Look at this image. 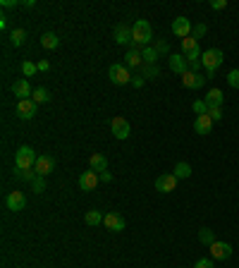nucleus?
<instances>
[{
    "label": "nucleus",
    "instance_id": "obj_30",
    "mask_svg": "<svg viewBox=\"0 0 239 268\" xmlns=\"http://www.w3.org/2000/svg\"><path fill=\"white\" fill-rule=\"evenodd\" d=\"M158 74H160V67L158 65H141V77L144 79H156Z\"/></svg>",
    "mask_w": 239,
    "mask_h": 268
},
{
    "label": "nucleus",
    "instance_id": "obj_7",
    "mask_svg": "<svg viewBox=\"0 0 239 268\" xmlns=\"http://www.w3.org/2000/svg\"><path fill=\"white\" fill-rule=\"evenodd\" d=\"M177 182H180V180H177L172 173H165V175H160L156 180V189L160 192V194H170V192H175L177 189Z\"/></svg>",
    "mask_w": 239,
    "mask_h": 268
},
{
    "label": "nucleus",
    "instance_id": "obj_4",
    "mask_svg": "<svg viewBox=\"0 0 239 268\" xmlns=\"http://www.w3.org/2000/svg\"><path fill=\"white\" fill-rule=\"evenodd\" d=\"M108 77H110L112 84H117V86H125V84H129L134 77L129 74L127 65H119V63H115V65H110V70H108Z\"/></svg>",
    "mask_w": 239,
    "mask_h": 268
},
{
    "label": "nucleus",
    "instance_id": "obj_42",
    "mask_svg": "<svg viewBox=\"0 0 239 268\" xmlns=\"http://www.w3.org/2000/svg\"><path fill=\"white\" fill-rule=\"evenodd\" d=\"M0 5H3L5 10H8V8H17V5H22V3H19V0H3Z\"/></svg>",
    "mask_w": 239,
    "mask_h": 268
},
{
    "label": "nucleus",
    "instance_id": "obj_3",
    "mask_svg": "<svg viewBox=\"0 0 239 268\" xmlns=\"http://www.w3.org/2000/svg\"><path fill=\"white\" fill-rule=\"evenodd\" d=\"M36 160H38V156L34 153L31 146H19L15 151V168H19V170H34Z\"/></svg>",
    "mask_w": 239,
    "mask_h": 268
},
{
    "label": "nucleus",
    "instance_id": "obj_33",
    "mask_svg": "<svg viewBox=\"0 0 239 268\" xmlns=\"http://www.w3.org/2000/svg\"><path fill=\"white\" fill-rule=\"evenodd\" d=\"M192 111L196 113V118H199V115H206V113H208V105H206V101L196 98V101L192 103Z\"/></svg>",
    "mask_w": 239,
    "mask_h": 268
},
{
    "label": "nucleus",
    "instance_id": "obj_40",
    "mask_svg": "<svg viewBox=\"0 0 239 268\" xmlns=\"http://www.w3.org/2000/svg\"><path fill=\"white\" fill-rule=\"evenodd\" d=\"M211 8L213 10H225V8H227V0H213Z\"/></svg>",
    "mask_w": 239,
    "mask_h": 268
},
{
    "label": "nucleus",
    "instance_id": "obj_43",
    "mask_svg": "<svg viewBox=\"0 0 239 268\" xmlns=\"http://www.w3.org/2000/svg\"><path fill=\"white\" fill-rule=\"evenodd\" d=\"M144 82H146V79H144V77L139 74V77H134V79H132V86H137V89H141V86H144Z\"/></svg>",
    "mask_w": 239,
    "mask_h": 268
},
{
    "label": "nucleus",
    "instance_id": "obj_34",
    "mask_svg": "<svg viewBox=\"0 0 239 268\" xmlns=\"http://www.w3.org/2000/svg\"><path fill=\"white\" fill-rule=\"evenodd\" d=\"M225 79H227V84H230L232 89H239V70H230Z\"/></svg>",
    "mask_w": 239,
    "mask_h": 268
},
{
    "label": "nucleus",
    "instance_id": "obj_1",
    "mask_svg": "<svg viewBox=\"0 0 239 268\" xmlns=\"http://www.w3.org/2000/svg\"><path fill=\"white\" fill-rule=\"evenodd\" d=\"M225 63V53L220 48H208L201 53V65L206 67V79H213L215 77V70Z\"/></svg>",
    "mask_w": 239,
    "mask_h": 268
},
{
    "label": "nucleus",
    "instance_id": "obj_35",
    "mask_svg": "<svg viewBox=\"0 0 239 268\" xmlns=\"http://www.w3.org/2000/svg\"><path fill=\"white\" fill-rule=\"evenodd\" d=\"M31 187H34V194H41L43 189H46V177H41V175H36V180L31 182Z\"/></svg>",
    "mask_w": 239,
    "mask_h": 268
},
{
    "label": "nucleus",
    "instance_id": "obj_29",
    "mask_svg": "<svg viewBox=\"0 0 239 268\" xmlns=\"http://www.w3.org/2000/svg\"><path fill=\"white\" fill-rule=\"evenodd\" d=\"M182 50H184V56H189V53L201 50V48H199V41H196V38L189 36V38H184V41H182Z\"/></svg>",
    "mask_w": 239,
    "mask_h": 268
},
{
    "label": "nucleus",
    "instance_id": "obj_47",
    "mask_svg": "<svg viewBox=\"0 0 239 268\" xmlns=\"http://www.w3.org/2000/svg\"><path fill=\"white\" fill-rule=\"evenodd\" d=\"M22 5H24V8H34V5H36V0H24Z\"/></svg>",
    "mask_w": 239,
    "mask_h": 268
},
{
    "label": "nucleus",
    "instance_id": "obj_11",
    "mask_svg": "<svg viewBox=\"0 0 239 268\" xmlns=\"http://www.w3.org/2000/svg\"><path fill=\"white\" fill-rule=\"evenodd\" d=\"M98 182H101V177H98V173L96 170H86V173H82L79 175V187H82L84 192H93L96 187H98Z\"/></svg>",
    "mask_w": 239,
    "mask_h": 268
},
{
    "label": "nucleus",
    "instance_id": "obj_6",
    "mask_svg": "<svg viewBox=\"0 0 239 268\" xmlns=\"http://www.w3.org/2000/svg\"><path fill=\"white\" fill-rule=\"evenodd\" d=\"M12 93L17 96L19 101H27V98H31V96H34V89H31V84H29L27 77H19L17 82L12 84Z\"/></svg>",
    "mask_w": 239,
    "mask_h": 268
},
{
    "label": "nucleus",
    "instance_id": "obj_10",
    "mask_svg": "<svg viewBox=\"0 0 239 268\" xmlns=\"http://www.w3.org/2000/svg\"><path fill=\"white\" fill-rule=\"evenodd\" d=\"M5 206H8L10 211H24V206H27V196H24V192H10L8 196H5Z\"/></svg>",
    "mask_w": 239,
    "mask_h": 268
},
{
    "label": "nucleus",
    "instance_id": "obj_17",
    "mask_svg": "<svg viewBox=\"0 0 239 268\" xmlns=\"http://www.w3.org/2000/svg\"><path fill=\"white\" fill-rule=\"evenodd\" d=\"M182 84L187 89H201L203 84H206V77L199 72H189V70H187V72L182 74Z\"/></svg>",
    "mask_w": 239,
    "mask_h": 268
},
{
    "label": "nucleus",
    "instance_id": "obj_45",
    "mask_svg": "<svg viewBox=\"0 0 239 268\" xmlns=\"http://www.w3.org/2000/svg\"><path fill=\"white\" fill-rule=\"evenodd\" d=\"M98 177H101V182H112V173H98Z\"/></svg>",
    "mask_w": 239,
    "mask_h": 268
},
{
    "label": "nucleus",
    "instance_id": "obj_8",
    "mask_svg": "<svg viewBox=\"0 0 239 268\" xmlns=\"http://www.w3.org/2000/svg\"><path fill=\"white\" fill-rule=\"evenodd\" d=\"M208 251H211V259H218V261H225L232 256V244H227V242H213L211 247H208Z\"/></svg>",
    "mask_w": 239,
    "mask_h": 268
},
{
    "label": "nucleus",
    "instance_id": "obj_44",
    "mask_svg": "<svg viewBox=\"0 0 239 268\" xmlns=\"http://www.w3.org/2000/svg\"><path fill=\"white\" fill-rule=\"evenodd\" d=\"M36 65H38V72H48V70H50V63H48V60H41Z\"/></svg>",
    "mask_w": 239,
    "mask_h": 268
},
{
    "label": "nucleus",
    "instance_id": "obj_41",
    "mask_svg": "<svg viewBox=\"0 0 239 268\" xmlns=\"http://www.w3.org/2000/svg\"><path fill=\"white\" fill-rule=\"evenodd\" d=\"M187 65H189V72H199V70H201V60H192V63H187Z\"/></svg>",
    "mask_w": 239,
    "mask_h": 268
},
{
    "label": "nucleus",
    "instance_id": "obj_18",
    "mask_svg": "<svg viewBox=\"0 0 239 268\" xmlns=\"http://www.w3.org/2000/svg\"><path fill=\"white\" fill-rule=\"evenodd\" d=\"M194 130H196V134H201V137L211 134V132H213V120H211V115H208V113H206V115H199V118L194 120Z\"/></svg>",
    "mask_w": 239,
    "mask_h": 268
},
{
    "label": "nucleus",
    "instance_id": "obj_16",
    "mask_svg": "<svg viewBox=\"0 0 239 268\" xmlns=\"http://www.w3.org/2000/svg\"><path fill=\"white\" fill-rule=\"evenodd\" d=\"M167 67H170L175 74H184L189 65H187V58L184 56H180V53H170V56H167Z\"/></svg>",
    "mask_w": 239,
    "mask_h": 268
},
{
    "label": "nucleus",
    "instance_id": "obj_27",
    "mask_svg": "<svg viewBox=\"0 0 239 268\" xmlns=\"http://www.w3.org/2000/svg\"><path fill=\"white\" fill-rule=\"evenodd\" d=\"M12 173H15V177L22 180V182H34V180H36V170H19V168H15Z\"/></svg>",
    "mask_w": 239,
    "mask_h": 268
},
{
    "label": "nucleus",
    "instance_id": "obj_39",
    "mask_svg": "<svg viewBox=\"0 0 239 268\" xmlns=\"http://www.w3.org/2000/svg\"><path fill=\"white\" fill-rule=\"evenodd\" d=\"M194 268H213V259H199L194 263Z\"/></svg>",
    "mask_w": 239,
    "mask_h": 268
},
{
    "label": "nucleus",
    "instance_id": "obj_5",
    "mask_svg": "<svg viewBox=\"0 0 239 268\" xmlns=\"http://www.w3.org/2000/svg\"><path fill=\"white\" fill-rule=\"evenodd\" d=\"M192 31H194L192 19H187V17H175V22H172V34H175V36H180V38L184 41V38L192 36Z\"/></svg>",
    "mask_w": 239,
    "mask_h": 268
},
{
    "label": "nucleus",
    "instance_id": "obj_28",
    "mask_svg": "<svg viewBox=\"0 0 239 268\" xmlns=\"http://www.w3.org/2000/svg\"><path fill=\"white\" fill-rule=\"evenodd\" d=\"M199 242L206 244V247H211L213 242H215V235H213L211 228H201V230H199Z\"/></svg>",
    "mask_w": 239,
    "mask_h": 268
},
{
    "label": "nucleus",
    "instance_id": "obj_25",
    "mask_svg": "<svg viewBox=\"0 0 239 268\" xmlns=\"http://www.w3.org/2000/svg\"><path fill=\"white\" fill-rule=\"evenodd\" d=\"M10 41H12L15 48H19L27 41V31H24V29H12V31H10Z\"/></svg>",
    "mask_w": 239,
    "mask_h": 268
},
{
    "label": "nucleus",
    "instance_id": "obj_23",
    "mask_svg": "<svg viewBox=\"0 0 239 268\" xmlns=\"http://www.w3.org/2000/svg\"><path fill=\"white\" fill-rule=\"evenodd\" d=\"M172 175H175L177 180H187V177H192V166L184 163V160H180L175 166V170H172Z\"/></svg>",
    "mask_w": 239,
    "mask_h": 268
},
{
    "label": "nucleus",
    "instance_id": "obj_20",
    "mask_svg": "<svg viewBox=\"0 0 239 268\" xmlns=\"http://www.w3.org/2000/svg\"><path fill=\"white\" fill-rule=\"evenodd\" d=\"M115 41L122 43V46H132V43H134V41H132V29H129V24H119V27L115 29Z\"/></svg>",
    "mask_w": 239,
    "mask_h": 268
},
{
    "label": "nucleus",
    "instance_id": "obj_31",
    "mask_svg": "<svg viewBox=\"0 0 239 268\" xmlns=\"http://www.w3.org/2000/svg\"><path fill=\"white\" fill-rule=\"evenodd\" d=\"M34 103H48L50 101V93H48V89H43V86H38V89H34Z\"/></svg>",
    "mask_w": 239,
    "mask_h": 268
},
{
    "label": "nucleus",
    "instance_id": "obj_37",
    "mask_svg": "<svg viewBox=\"0 0 239 268\" xmlns=\"http://www.w3.org/2000/svg\"><path fill=\"white\" fill-rule=\"evenodd\" d=\"M208 115H211L213 122H218V120H222V118H225V115H222V108H208Z\"/></svg>",
    "mask_w": 239,
    "mask_h": 268
},
{
    "label": "nucleus",
    "instance_id": "obj_14",
    "mask_svg": "<svg viewBox=\"0 0 239 268\" xmlns=\"http://www.w3.org/2000/svg\"><path fill=\"white\" fill-rule=\"evenodd\" d=\"M125 65L132 70V67H141L144 65V58H141V50H139V46H132L127 48V53H125Z\"/></svg>",
    "mask_w": 239,
    "mask_h": 268
},
{
    "label": "nucleus",
    "instance_id": "obj_26",
    "mask_svg": "<svg viewBox=\"0 0 239 268\" xmlns=\"http://www.w3.org/2000/svg\"><path fill=\"white\" fill-rule=\"evenodd\" d=\"M84 221H86V225H101L103 221H105V216H103L101 211H86V216H84Z\"/></svg>",
    "mask_w": 239,
    "mask_h": 268
},
{
    "label": "nucleus",
    "instance_id": "obj_13",
    "mask_svg": "<svg viewBox=\"0 0 239 268\" xmlns=\"http://www.w3.org/2000/svg\"><path fill=\"white\" fill-rule=\"evenodd\" d=\"M103 225H105V228H108L110 232H122V230H125V225H127V223H125V218H122L119 213L110 211L108 216H105V221H103Z\"/></svg>",
    "mask_w": 239,
    "mask_h": 268
},
{
    "label": "nucleus",
    "instance_id": "obj_21",
    "mask_svg": "<svg viewBox=\"0 0 239 268\" xmlns=\"http://www.w3.org/2000/svg\"><path fill=\"white\" fill-rule=\"evenodd\" d=\"M89 168L96 170V173H105L108 170V158L103 156V153H91L89 156Z\"/></svg>",
    "mask_w": 239,
    "mask_h": 268
},
{
    "label": "nucleus",
    "instance_id": "obj_46",
    "mask_svg": "<svg viewBox=\"0 0 239 268\" xmlns=\"http://www.w3.org/2000/svg\"><path fill=\"white\" fill-rule=\"evenodd\" d=\"M0 29H8V17L5 15H0Z\"/></svg>",
    "mask_w": 239,
    "mask_h": 268
},
{
    "label": "nucleus",
    "instance_id": "obj_24",
    "mask_svg": "<svg viewBox=\"0 0 239 268\" xmlns=\"http://www.w3.org/2000/svg\"><path fill=\"white\" fill-rule=\"evenodd\" d=\"M141 58H144V65H156L158 63V50L153 46H146L141 50Z\"/></svg>",
    "mask_w": 239,
    "mask_h": 268
},
{
    "label": "nucleus",
    "instance_id": "obj_22",
    "mask_svg": "<svg viewBox=\"0 0 239 268\" xmlns=\"http://www.w3.org/2000/svg\"><path fill=\"white\" fill-rule=\"evenodd\" d=\"M41 46L46 48V50H55V48L60 46V38H57L53 31H46V34L41 36Z\"/></svg>",
    "mask_w": 239,
    "mask_h": 268
},
{
    "label": "nucleus",
    "instance_id": "obj_32",
    "mask_svg": "<svg viewBox=\"0 0 239 268\" xmlns=\"http://www.w3.org/2000/svg\"><path fill=\"white\" fill-rule=\"evenodd\" d=\"M36 72H38L36 63H31V60H24V63H22V74H24V77H34Z\"/></svg>",
    "mask_w": 239,
    "mask_h": 268
},
{
    "label": "nucleus",
    "instance_id": "obj_36",
    "mask_svg": "<svg viewBox=\"0 0 239 268\" xmlns=\"http://www.w3.org/2000/svg\"><path fill=\"white\" fill-rule=\"evenodd\" d=\"M206 31H208V27H206V24H203V22H201V24H194V31H192V36L196 38V41H199V38H201L203 34H206Z\"/></svg>",
    "mask_w": 239,
    "mask_h": 268
},
{
    "label": "nucleus",
    "instance_id": "obj_12",
    "mask_svg": "<svg viewBox=\"0 0 239 268\" xmlns=\"http://www.w3.org/2000/svg\"><path fill=\"white\" fill-rule=\"evenodd\" d=\"M38 103H34V98H27V101H17V118L19 120H31L36 115Z\"/></svg>",
    "mask_w": 239,
    "mask_h": 268
},
{
    "label": "nucleus",
    "instance_id": "obj_2",
    "mask_svg": "<svg viewBox=\"0 0 239 268\" xmlns=\"http://www.w3.org/2000/svg\"><path fill=\"white\" fill-rule=\"evenodd\" d=\"M132 41H134V46H148L153 41V29L146 19H137L132 24Z\"/></svg>",
    "mask_w": 239,
    "mask_h": 268
},
{
    "label": "nucleus",
    "instance_id": "obj_19",
    "mask_svg": "<svg viewBox=\"0 0 239 268\" xmlns=\"http://www.w3.org/2000/svg\"><path fill=\"white\" fill-rule=\"evenodd\" d=\"M206 105L208 108H222V103H225V93L220 89H211V91H206Z\"/></svg>",
    "mask_w": 239,
    "mask_h": 268
},
{
    "label": "nucleus",
    "instance_id": "obj_9",
    "mask_svg": "<svg viewBox=\"0 0 239 268\" xmlns=\"http://www.w3.org/2000/svg\"><path fill=\"white\" fill-rule=\"evenodd\" d=\"M110 132L115 134V139H127L129 132H132V127H129V120H125L122 115L112 118V120H110Z\"/></svg>",
    "mask_w": 239,
    "mask_h": 268
},
{
    "label": "nucleus",
    "instance_id": "obj_38",
    "mask_svg": "<svg viewBox=\"0 0 239 268\" xmlns=\"http://www.w3.org/2000/svg\"><path fill=\"white\" fill-rule=\"evenodd\" d=\"M153 48L158 50V56H160V53H170V43H167V41H156Z\"/></svg>",
    "mask_w": 239,
    "mask_h": 268
},
{
    "label": "nucleus",
    "instance_id": "obj_15",
    "mask_svg": "<svg viewBox=\"0 0 239 268\" xmlns=\"http://www.w3.org/2000/svg\"><path fill=\"white\" fill-rule=\"evenodd\" d=\"M53 168H55V158H50V156H38L36 160V166H34V170H36V175L41 177H46L53 173Z\"/></svg>",
    "mask_w": 239,
    "mask_h": 268
}]
</instances>
